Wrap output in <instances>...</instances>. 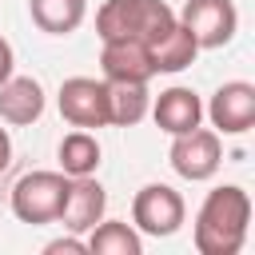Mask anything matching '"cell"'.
<instances>
[{
  "label": "cell",
  "mask_w": 255,
  "mask_h": 255,
  "mask_svg": "<svg viewBox=\"0 0 255 255\" xmlns=\"http://www.w3.org/2000/svg\"><path fill=\"white\" fill-rule=\"evenodd\" d=\"M247 223H251V195L239 183L211 187L195 211L191 243L199 255H239L247 243Z\"/></svg>",
  "instance_id": "6da1fadb"
},
{
  "label": "cell",
  "mask_w": 255,
  "mask_h": 255,
  "mask_svg": "<svg viewBox=\"0 0 255 255\" xmlns=\"http://www.w3.org/2000/svg\"><path fill=\"white\" fill-rule=\"evenodd\" d=\"M175 24V12L167 0H104L96 12L100 40H139L155 44Z\"/></svg>",
  "instance_id": "7a4b0ae2"
},
{
  "label": "cell",
  "mask_w": 255,
  "mask_h": 255,
  "mask_svg": "<svg viewBox=\"0 0 255 255\" xmlns=\"http://www.w3.org/2000/svg\"><path fill=\"white\" fill-rule=\"evenodd\" d=\"M68 187H72V179L64 171H28L12 183V195H8L12 215L20 223H32V227L56 223L64 203H68Z\"/></svg>",
  "instance_id": "3957f363"
},
{
  "label": "cell",
  "mask_w": 255,
  "mask_h": 255,
  "mask_svg": "<svg viewBox=\"0 0 255 255\" xmlns=\"http://www.w3.org/2000/svg\"><path fill=\"white\" fill-rule=\"evenodd\" d=\"M183 215H187V203L167 183H143L131 199V227L139 235H151V239L175 235L183 227Z\"/></svg>",
  "instance_id": "277c9868"
},
{
  "label": "cell",
  "mask_w": 255,
  "mask_h": 255,
  "mask_svg": "<svg viewBox=\"0 0 255 255\" xmlns=\"http://www.w3.org/2000/svg\"><path fill=\"white\" fill-rule=\"evenodd\" d=\"M171 171L179 179H191V183H203L219 171L223 163V135L215 128H191L183 135H171Z\"/></svg>",
  "instance_id": "5b68a950"
},
{
  "label": "cell",
  "mask_w": 255,
  "mask_h": 255,
  "mask_svg": "<svg viewBox=\"0 0 255 255\" xmlns=\"http://www.w3.org/2000/svg\"><path fill=\"white\" fill-rule=\"evenodd\" d=\"M60 116L72 128H112V108H108V80H92V76H72L60 84Z\"/></svg>",
  "instance_id": "8992f818"
},
{
  "label": "cell",
  "mask_w": 255,
  "mask_h": 255,
  "mask_svg": "<svg viewBox=\"0 0 255 255\" xmlns=\"http://www.w3.org/2000/svg\"><path fill=\"white\" fill-rule=\"evenodd\" d=\"M175 20L195 36L199 48H223L239 32V12L231 0H187Z\"/></svg>",
  "instance_id": "52a82bcc"
},
{
  "label": "cell",
  "mask_w": 255,
  "mask_h": 255,
  "mask_svg": "<svg viewBox=\"0 0 255 255\" xmlns=\"http://www.w3.org/2000/svg\"><path fill=\"white\" fill-rule=\"evenodd\" d=\"M203 116L211 120V128L219 135H243L255 124V84L247 80H227L215 88L211 104L203 108Z\"/></svg>",
  "instance_id": "ba28073f"
},
{
  "label": "cell",
  "mask_w": 255,
  "mask_h": 255,
  "mask_svg": "<svg viewBox=\"0 0 255 255\" xmlns=\"http://www.w3.org/2000/svg\"><path fill=\"white\" fill-rule=\"evenodd\" d=\"M100 68L108 84H147L155 76L151 52L139 40H100Z\"/></svg>",
  "instance_id": "9c48e42d"
},
{
  "label": "cell",
  "mask_w": 255,
  "mask_h": 255,
  "mask_svg": "<svg viewBox=\"0 0 255 255\" xmlns=\"http://www.w3.org/2000/svg\"><path fill=\"white\" fill-rule=\"evenodd\" d=\"M104 211H108V191L100 187V179L96 175H76L72 187H68V203H64L56 223L72 235H88L104 219Z\"/></svg>",
  "instance_id": "30bf717a"
},
{
  "label": "cell",
  "mask_w": 255,
  "mask_h": 255,
  "mask_svg": "<svg viewBox=\"0 0 255 255\" xmlns=\"http://www.w3.org/2000/svg\"><path fill=\"white\" fill-rule=\"evenodd\" d=\"M147 112H151L155 128L167 131V135H183V131H191V128L203 124V100H199L191 88H183V84L159 92Z\"/></svg>",
  "instance_id": "8fae6325"
},
{
  "label": "cell",
  "mask_w": 255,
  "mask_h": 255,
  "mask_svg": "<svg viewBox=\"0 0 255 255\" xmlns=\"http://www.w3.org/2000/svg\"><path fill=\"white\" fill-rule=\"evenodd\" d=\"M44 116V88L32 76H8L0 84V120L12 128H28Z\"/></svg>",
  "instance_id": "7c38bea8"
},
{
  "label": "cell",
  "mask_w": 255,
  "mask_h": 255,
  "mask_svg": "<svg viewBox=\"0 0 255 255\" xmlns=\"http://www.w3.org/2000/svg\"><path fill=\"white\" fill-rule=\"evenodd\" d=\"M147 52H151V68H155V72H183V68L195 64L199 44H195V36L175 20L155 44H147Z\"/></svg>",
  "instance_id": "4fadbf2b"
},
{
  "label": "cell",
  "mask_w": 255,
  "mask_h": 255,
  "mask_svg": "<svg viewBox=\"0 0 255 255\" xmlns=\"http://www.w3.org/2000/svg\"><path fill=\"white\" fill-rule=\"evenodd\" d=\"M28 16L48 36H68L84 24L88 0H28Z\"/></svg>",
  "instance_id": "5bb4252c"
},
{
  "label": "cell",
  "mask_w": 255,
  "mask_h": 255,
  "mask_svg": "<svg viewBox=\"0 0 255 255\" xmlns=\"http://www.w3.org/2000/svg\"><path fill=\"white\" fill-rule=\"evenodd\" d=\"M56 155H60V171H64L68 179H76V175H96L104 151H100V139H96L92 131L76 128V131H68V135L60 139Z\"/></svg>",
  "instance_id": "9a60e30c"
},
{
  "label": "cell",
  "mask_w": 255,
  "mask_h": 255,
  "mask_svg": "<svg viewBox=\"0 0 255 255\" xmlns=\"http://www.w3.org/2000/svg\"><path fill=\"white\" fill-rule=\"evenodd\" d=\"M84 243L92 255H143V235L120 219H100Z\"/></svg>",
  "instance_id": "2e32d148"
},
{
  "label": "cell",
  "mask_w": 255,
  "mask_h": 255,
  "mask_svg": "<svg viewBox=\"0 0 255 255\" xmlns=\"http://www.w3.org/2000/svg\"><path fill=\"white\" fill-rule=\"evenodd\" d=\"M108 108H112V128L139 124L151 108L147 84H108Z\"/></svg>",
  "instance_id": "e0dca14e"
},
{
  "label": "cell",
  "mask_w": 255,
  "mask_h": 255,
  "mask_svg": "<svg viewBox=\"0 0 255 255\" xmlns=\"http://www.w3.org/2000/svg\"><path fill=\"white\" fill-rule=\"evenodd\" d=\"M44 251H48V255H60V251H76V255H80V251H88V243H84V239H76V235L68 231L64 239H52Z\"/></svg>",
  "instance_id": "ac0fdd59"
},
{
  "label": "cell",
  "mask_w": 255,
  "mask_h": 255,
  "mask_svg": "<svg viewBox=\"0 0 255 255\" xmlns=\"http://www.w3.org/2000/svg\"><path fill=\"white\" fill-rule=\"evenodd\" d=\"M12 68H16V52H12V44L0 36V84L12 76Z\"/></svg>",
  "instance_id": "d6986e66"
},
{
  "label": "cell",
  "mask_w": 255,
  "mask_h": 255,
  "mask_svg": "<svg viewBox=\"0 0 255 255\" xmlns=\"http://www.w3.org/2000/svg\"><path fill=\"white\" fill-rule=\"evenodd\" d=\"M8 163H12V135L8 128H0V171H8Z\"/></svg>",
  "instance_id": "ffe728a7"
}]
</instances>
